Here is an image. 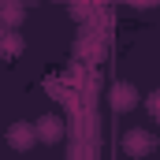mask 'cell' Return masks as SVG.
Listing matches in <instances>:
<instances>
[{
	"mask_svg": "<svg viewBox=\"0 0 160 160\" xmlns=\"http://www.w3.org/2000/svg\"><path fill=\"white\" fill-rule=\"evenodd\" d=\"M75 52H78V60H93V63H97V60H101V41L97 38H82L78 45H75Z\"/></svg>",
	"mask_w": 160,
	"mask_h": 160,
	"instance_id": "obj_6",
	"label": "cell"
},
{
	"mask_svg": "<svg viewBox=\"0 0 160 160\" xmlns=\"http://www.w3.org/2000/svg\"><path fill=\"white\" fill-rule=\"evenodd\" d=\"M108 101H112L116 112H130V108H138V89L130 82H116L112 93H108Z\"/></svg>",
	"mask_w": 160,
	"mask_h": 160,
	"instance_id": "obj_4",
	"label": "cell"
},
{
	"mask_svg": "<svg viewBox=\"0 0 160 160\" xmlns=\"http://www.w3.org/2000/svg\"><path fill=\"white\" fill-rule=\"evenodd\" d=\"M22 19H26V4L22 0H0V22L4 26H22Z\"/></svg>",
	"mask_w": 160,
	"mask_h": 160,
	"instance_id": "obj_5",
	"label": "cell"
},
{
	"mask_svg": "<svg viewBox=\"0 0 160 160\" xmlns=\"http://www.w3.org/2000/svg\"><path fill=\"white\" fill-rule=\"evenodd\" d=\"M34 134H38V142H45V145H56L60 138H63V123H60V116H41L38 123H34Z\"/></svg>",
	"mask_w": 160,
	"mask_h": 160,
	"instance_id": "obj_3",
	"label": "cell"
},
{
	"mask_svg": "<svg viewBox=\"0 0 160 160\" xmlns=\"http://www.w3.org/2000/svg\"><path fill=\"white\" fill-rule=\"evenodd\" d=\"M4 138H8V145H11L15 153H26V149L38 142V134H34V123H11Z\"/></svg>",
	"mask_w": 160,
	"mask_h": 160,
	"instance_id": "obj_2",
	"label": "cell"
},
{
	"mask_svg": "<svg viewBox=\"0 0 160 160\" xmlns=\"http://www.w3.org/2000/svg\"><path fill=\"white\" fill-rule=\"evenodd\" d=\"M19 52H22V38H19V34H15V30H11V34H4V38H0V56H8V60H15V56H19Z\"/></svg>",
	"mask_w": 160,
	"mask_h": 160,
	"instance_id": "obj_7",
	"label": "cell"
},
{
	"mask_svg": "<svg viewBox=\"0 0 160 160\" xmlns=\"http://www.w3.org/2000/svg\"><path fill=\"white\" fill-rule=\"evenodd\" d=\"M153 149H157V138H153L145 127H134V130L123 134V153H130V157H149Z\"/></svg>",
	"mask_w": 160,
	"mask_h": 160,
	"instance_id": "obj_1",
	"label": "cell"
}]
</instances>
